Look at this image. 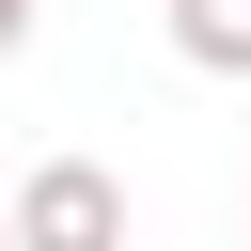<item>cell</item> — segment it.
I'll return each mask as SVG.
<instances>
[{
	"mask_svg": "<svg viewBox=\"0 0 251 251\" xmlns=\"http://www.w3.org/2000/svg\"><path fill=\"white\" fill-rule=\"evenodd\" d=\"M157 16H173L188 78H251V0H157Z\"/></svg>",
	"mask_w": 251,
	"mask_h": 251,
	"instance_id": "7a4b0ae2",
	"label": "cell"
},
{
	"mask_svg": "<svg viewBox=\"0 0 251 251\" xmlns=\"http://www.w3.org/2000/svg\"><path fill=\"white\" fill-rule=\"evenodd\" d=\"M16 251H126V173L110 157H31L16 173Z\"/></svg>",
	"mask_w": 251,
	"mask_h": 251,
	"instance_id": "6da1fadb",
	"label": "cell"
},
{
	"mask_svg": "<svg viewBox=\"0 0 251 251\" xmlns=\"http://www.w3.org/2000/svg\"><path fill=\"white\" fill-rule=\"evenodd\" d=\"M31 16H47V0H0V63H16V47H31Z\"/></svg>",
	"mask_w": 251,
	"mask_h": 251,
	"instance_id": "3957f363",
	"label": "cell"
},
{
	"mask_svg": "<svg viewBox=\"0 0 251 251\" xmlns=\"http://www.w3.org/2000/svg\"><path fill=\"white\" fill-rule=\"evenodd\" d=\"M0 251H16V173H0Z\"/></svg>",
	"mask_w": 251,
	"mask_h": 251,
	"instance_id": "277c9868",
	"label": "cell"
}]
</instances>
